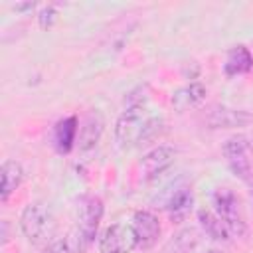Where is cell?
<instances>
[{"label":"cell","mask_w":253,"mask_h":253,"mask_svg":"<svg viewBox=\"0 0 253 253\" xmlns=\"http://www.w3.org/2000/svg\"><path fill=\"white\" fill-rule=\"evenodd\" d=\"M160 126V119L152 117L146 107L132 105L128 107L115 125V138L119 142V146L128 148V146H136L144 140H148Z\"/></svg>","instance_id":"6da1fadb"},{"label":"cell","mask_w":253,"mask_h":253,"mask_svg":"<svg viewBox=\"0 0 253 253\" xmlns=\"http://www.w3.org/2000/svg\"><path fill=\"white\" fill-rule=\"evenodd\" d=\"M20 229L30 243L49 245L55 235V217H53L51 208L43 202L28 204L20 215Z\"/></svg>","instance_id":"7a4b0ae2"},{"label":"cell","mask_w":253,"mask_h":253,"mask_svg":"<svg viewBox=\"0 0 253 253\" xmlns=\"http://www.w3.org/2000/svg\"><path fill=\"white\" fill-rule=\"evenodd\" d=\"M213 206H215V215L227 225L231 235L245 233V217L241 213L239 198L229 188H217L213 192Z\"/></svg>","instance_id":"3957f363"},{"label":"cell","mask_w":253,"mask_h":253,"mask_svg":"<svg viewBox=\"0 0 253 253\" xmlns=\"http://www.w3.org/2000/svg\"><path fill=\"white\" fill-rule=\"evenodd\" d=\"M103 211H105V206L99 196L81 198L79 208H77V231L87 243H93L99 223L103 219Z\"/></svg>","instance_id":"277c9868"},{"label":"cell","mask_w":253,"mask_h":253,"mask_svg":"<svg viewBox=\"0 0 253 253\" xmlns=\"http://www.w3.org/2000/svg\"><path fill=\"white\" fill-rule=\"evenodd\" d=\"M130 229L134 235L136 249H140V251L152 249L160 237V221L154 213H150L146 210H138L132 213Z\"/></svg>","instance_id":"5b68a950"},{"label":"cell","mask_w":253,"mask_h":253,"mask_svg":"<svg viewBox=\"0 0 253 253\" xmlns=\"http://www.w3.org/2000/svg\"><path fill=\"white\" fill-rule=\"evenodd\" d=\"M136 249L130 225L113 223L99 237V253H130Z\"/></svg>","instance_id":"8992f818"},{"label":"cell","mask_w":253,"mask_h":253,"mask_svg":"<svg viewBox=\"0 0 253 253\" xmlns=\"http://www.w3.org/2000/svg\"><path fill=\"white\" fill-rule=\"evenodd\" d=\"M247 152H249V142L241 134H235V136L227 138L225 144H223V154L227 158L229 168L233 170V174H237L243 180L251 172V160H249Z\"/></svg>","instance_id":"52a82bcc"},{"label":"cell","mask_w":253,"mask_h":253,"mask_svg":"<svg viewBox=\"0 0 253 253\" xmlns=\"http://www.w3.org/2000/svg\"><path fill=\"white\" fill-rule=\"evenodd\" d=\"M174 148L170 146H156L150 152H146L140 160V174L144 180H152L156 176H160L162 172H166L172 164H174Z\"/></svg>","instance_id":"ba28073f"},{"label":"cell","mask_w":253,"mask_h":253,"mask_svg":"<svg viewBox=\"0 0 253 253\" xmlns=\"http://www.w3.org/2000/svg\"><path fill=\"white\" fill-rule=\"evenodd\" d=\"M77 132H79V126H77V117L75 115L57 121L53 130H51V144H53L55 152L67 154L75 144Z\"/></svg>","instance_id":"9c48e42d"},{"label":"cell","mask_w":253,"mask_h":253,"mask_svg":"<svg viewBox=\"0 0 253 253\" xmlns=\"http://www.w3.org/2000/svg\"><path fill=\"white\" fill-rule=\"evenodd\" d=\"M208 125L211 128H229V126H245L253 121V115L239 109H227V107H215L208 115Z\"/></svg>","instance_id":"30bf717a"},{"label":"cell","mask_w":253,"mask_h":253,"mask_svg":"<svg viewBox=\"0 0 253 253\" xmlns=\"http://www.w3.org/2000/svg\"><path fill=\"white\" fill-rule=\"evenodd\" d=\"M206 95H208V91H206V87L202 83H188V85L176 89L172 93V99L170 101H172V107L178 113H184L188 109L198 107L206 99Z\"/></svg>","instance_id":"8fae6325"},{"label":"cell","mask_w":253,"mask_h":253,"mask_svg":"<svg viewBox=\"0 0 253 253\" xmlns=\"http://www.w3.org/2000/svg\"><path fill=\"white\" fill-rule=\"evenodd\" d=\"M103 128H105V119L99 111H91L83 125L79 126V148L81 150H91L95 148V144L99 142L101 134H103Z\"/></svg>","instance_id":"7c38bea8"},{"label":"cell","mask_w":253,"mask_h":253,"mask_svg":"<svg viewBox=\"0 0 253 253\" xmlns=\"http://www.w3.org/2000/svg\"><path fill=\"white\" fill-rule=\"evenodd\" d=\"M251 69H253V53L245 45H233L227 51V57H225V63H223L225 75L235 77V75L249 73Z\"/></svg>","instance_id":"4fadbf2b"},{"label":"cell","mask_w":253,"mask_h":253,"mask_svg":"<svg viewBox=\"0 0 253 253\" xmlns=\"http://www.w3.org/2000/svg\"><path fill=\"white\" fill-rule=\"evenodd\" d=\"M0 178H2L0 198H2V202H6L20 188V184L24 180V170L16 160H4L2 168H0Z\"/></svg>","instance_id":"5bb4252c"},{"label":"cell","mask_w":253,"mask_h":253,"mask_svg":"<svg viewBox=\"0 0 253 253\" xmlns=\"http://www.w3.org/2000/svg\"><path fill=\"white\" fill-rule=\"evenodd\" d=\"M192 206H194V194L190 188H180L172 194L170 202H168V211H170V217L174 223H180L184 221L190 211H192Z\"/></svg>","instance_id":"9a60e30c"},{"label":"cell","mask_w":253,"mask_h":253,"mask_svg":"<svg viewBox=\"0 0 253 253\" xmlns=\"http://www.w3.org/2000/svg\"><path fill=\"white\" fill-rule=\"evenodd\" d=\"M89 247V243L81 237L79 231H71L63 237H57L53 239L43 253H85Z\"/></svg>","instance_id":"2e32d148"},{"label":"cell","mask_w":253,"mask_h":253,"mask_svg":"<svg viewBox=\"0 0 253 253\" xmlns=\"http://www.w3.org/2000/svg\"><path fill=\"white\" fill-rule=\"evenodd\" d=\"M198 219H200V225L204 227V231H206L211 239H215V241H229L231 233H229L227 225H225L215 213L202 210V211H198Z\"/></svg>","instance_id":"e0dca14e"},{"label":"cell","mask_w":253,"mask_h":253,"mask_svg":"<svg viewBox=\"0 0 253 253\" xmlns=\"http://www.w3.org/2000/svg\"><path fill=\"white\" fill-rule=\"evenodd\" d=\"M55 20H57V10H55L53 6H45V8L40 12V16H38L40 28H43V30L51 28V26L55 24Z\"/></svg>","instance_id":"ac0fdd59"},{"label":"cell","mask_w":253,"mask_h":253,"mask_svg":"<svg viewBox=\"0 0 253 253\" xmlns=\"http://www.w3.org/2000/svg\"><path fill=\"white\" fill-rule=\"evenodd\" d=\"M2 241H4V243L8 241V221H6V219L2 221Z\"/></svg>","instance_id":"d6986e66"},{"label":"cell","mask_w":253,"mask_h":253,"mask_svg":"<svg viewBox=\"0 0 253 253\" xmlns=\"http://www.w3.org/2000/svg\"><path fill=\"white\" fill-rule=\"evenodd\" d=\"M206 253H221V251H217V249H210V251H206Z\"/></svg>","instance_id":"ffe728a7"},{"label":"cell","mask_w":253,"mask_h":253,"mask_svg":"<svg viewBox=\"0 0 253 253\" xmlns=\"http://www.w3.org/2000/svg\"><path fill=\"white\" fill-rule=\"evenodd\" d=\"M249 148H251V150H253V140H251V142H249Z\"/></svg>","instance_id":"44dd1931"}]
</instances>
